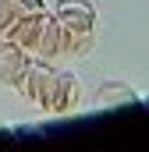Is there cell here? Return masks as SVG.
Wrapping results in <instances>:
<instances>
[{
    "mask_svg": "<svg viewBox=\"0 0 149 152\" xmlns=\"http://www.w3.org/2000/svg\"><path fill=\"white\" fill-rule=\"evenodd\" d=\"M14 18H18V14H14V4H11V0H0V36H4V28H7Z\"/></svg>",
    "mask_w": 149,
    "mask_h": 152,
    "instance_id": "9",
    "label": "cell"
},
{
    "mask_svg": "<svg viewBox=\"0 0 149 152\" xmlns=\"http://www.w3.org/2000/svg\"><path fill=\"white\" fill-rule=\"evenodd\" d=\"M32 57L36 60L68 57V28L53 18V11H46L43 21H39V36H36V46H32Z\"/></svg>",
    "mask_w": 149,
    "mask_h": 152,
    "instance_id": "3",
    "label": "cell"
},
{
    "mask_svg": "<svg viewBox=\"0 0 149 152\" xmlns=\"http://www.w3.org/2000/svg\"><path fill=\"white\" fill-rule=\"evenodd\" d=\"M139 96L124 85V81H107L100 92H96V106L100 110H114V106H124V103H135Z\"/></svg>",
    "mask_w": 149,
    "mask_h": 152,
    "instance_id": "7",
    "label": "cell"
},
{
    "mask_svg": "<svg viewBox=\"0 0 149 152\" xmlns=\"http://www.w3.org/2000/svg\"><path fill=\"white\" fill-rule=\"evenodd\" d=\"M53 18L68 28V57H85L92 50V28H96V7L89 0H57Z\"/></svg>",
    "mask_w": 149,
    "mask_h": 152,
    "instance_id": "1",
    "label": "cell"
},
{
    "mask_svg": "<svg viewBox=\"0 0 149 152\" xmlns=\"http://www.w3.org/2000/svg\"><path fill=\"white\" fill-rule=\"evenodd\" d=\"M78 99H82L78 78L71 71H53L43 99H39V110H46V113H71L74 106H78Z\"/></svg>",
    "mask_w": 149,
    "mask_h": 152,
    "instance_id": "2",
    "label": "cell"
},
{
    "mask_svg": "<svg viewBox=\"0 0 149 152\" xmlns=\"http://www.w3.org/2000/svg\"><path fill=\"white\" fill-rule=\"evenodd\" d=\"M53 71H57V67H50V60H36V57H32L29 67L14 78L11 88H14L21 99H29V103H36V106H39V99H43V92H46V85H50Z\"/></svg>",
    "mask_w": 149,
    "mask_h": 152,
    "instance_id": "4",
    "label": "cell"
},
{
    "mask_svg": "<svg viewBox=\"0 0 149 152\" xmlns=\"http://www.w3.org/2000/svg\"><path fill=\"white\" fill-rule=\"evenodd\" d=\"M14 4V14H46V0H11Z\"/></svg>",
    "mask_w": 149,
    "mask_h": 152,
    "instance_id": "8",
    "label": "cell"
},
{
    "mask_svg": "<svg viewBox=\"0 0 149 152\" xmlns=\"http://www.w3.org/2000/svg\"><path fill=\"white\" fill-rule=\"evenodd\" d=\"M39 21H43V14H18V18L4 28V36H0V39H7V42L21 46L25 53H32L36 36H39Z\"/></svg>",
    "mask_w": 149,
    "mask_h": 152,
    "instance_id": "5",
    "label": "cell"
},
{
    "mask_svg": "<svg viewBox=\"0 0 149 152\" xmlns=\"http://www.w3.org/2000/svg\"><path fill=\"white\" fill-rule=\"evenodd\" d=\"M29 60H32V53H25L21 46L0 39V81L4 85H14V78L29 67Z\"/></svg>",
    "mask_w": 149,
    "mask_h": 152,
    "instance_id": "6",
    "label": "cell"
}]
</instances>
